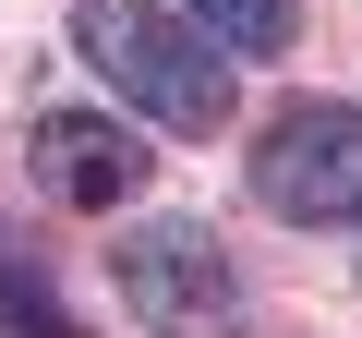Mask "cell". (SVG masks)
Returning a JSON list of instances; mask_svg holds the SVG:
<instances>
[{
  "mask_svg": "<svg viewBox=\"0 0 362 338\" xmlns=\"http://www.w3.org/2000/svg\"><path fill=\"white\" fill-rule=\"evenodd\" d=\"M73 49H85V73H97L121 109H145L157 133H218V121H230V61H218V37L181 25V13H157V0H73Z\"/></svg>",
  "mask_w": 362,
  "mask_h": 338,
  "instance_id": "cell-1",
  "label": "cell"
},
{
  "mask_svg": "<svg viewBox=\"0 0 362 338\" xmlns=\"http://www.w3.org/2000/svg\"><path fill=\"white\" fill-rule=\"evenodd\" d=\"M109 278H121V314H133L145 338H242V266H230V242H218L206 218H145V230H121Z\"/></svg>",
  "mask_w": 362,
  "mask_h": 338,
  "instance_id": "cell-2",
  "label": "cell"
},
{
  "mask_svg": "<svg viewBox=\"0 0 362 338\" xmlns=\"http://www.w3.org/2000/svg\"><path fill=\"white\" fill-rule=\"evenodd\" d=\"M254 206L290 230H350L362 218V109L350 97H290L254 133Z\"/></svg>",
  "mask_w": 362,
  "mask_h": 338,
  "instance_id": "cell-3",
  "label": "cell"
},
{
  "mask_svg": "<svg viewBox=\"0 0 362 338\" xmlns=\"http://www.w3.org/2000/svg\"><path fill=\"white\" fill-rule=\"evenodd\" d=\"M25 169H37V194L49 206H73V218H121L133 194H145V133L133 121H109V109H37L25 121Z\"/></svg>",
  "mask_w": 362,
  "mask_h": 338,
  "instance_id": "cell-4",
  "label": "cell"
},
{
  "mask_svg": "<svg viewBox=\"0 0 362 338\" xmlns=\"http://www.w3.org/2000/svg\"><path fill=\"white\" fill-rule=\"evenodd\" d=\"M0 338H85V314L61 302V278H49V254L0 218Z\"/></svg>",
  "mask_w": 362,
  "mask_h": 338,
  "instance_id": "cell-5",
  "label": "cell"
},
{
  "mask_svg": "<svg viewBox=\"0 0 362 338\" xmlns=\"http://www.w3.org/2000/svg\"><path fill=\"white\" fill-rule=\"evenodd\" d=\"M194 25H206L218 49H242V61H278V49L302 37V0H194Z\"/></svg>",
  "mask_w": 362,
  "mask_h": 338,
  "instance_id": "cell-6",
  "label": "cell"
}]
</instances>
